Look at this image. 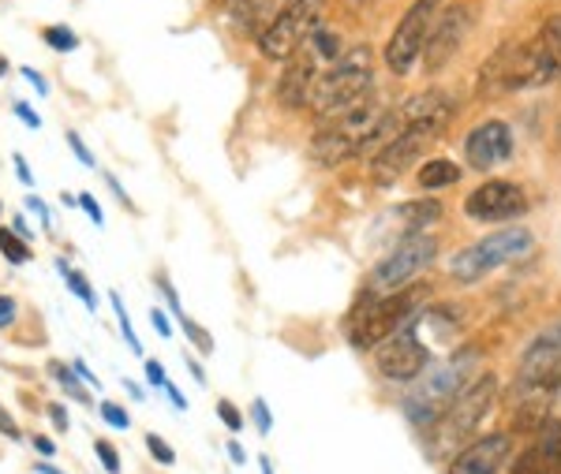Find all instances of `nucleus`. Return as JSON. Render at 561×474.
<instances>
[{
  "label": "nucleus",
  "instance_id": "nucleus-20",
  "mask_svg": "<svg viewBox=\"0 0 561 474\" xmlns=\"http://www.w3.org/2000/svg\"><path fill=\"white\" fill-rule=\"evenodd\" d=\"M415 180H420V187H427V190L454 187L460 180V165L449 158H434V161H427V165H420V176Z\"/></svg>",
  "mask_w": 561,
  "mask_h": 474
},
{
  "label": "nucleus",
  "instance_id": "nucleus-7",
  "mask_svg": "<svg viewBox=\"0 0 561 474\" xmlns=\"http://www.w3.org/2000/svg\"><path fill=\"white\" fill-rule=\"evenodd\" d=\"M382 113H386V108H378L367 97V102H359L356 108H348V113L322 120V127L314 131L311 146H307L311 161H314V165H322V169H337L341 161H352V158H356V146L367 139V131L378 124V116H382Z\"/></svg>",
  "mask_w": 561,
  "mask_h": 474
},
{
  "label": "nucleus",
  "instance_id": "nucleus-44",
  "mask_svg": "<svg viewBox=\"0 0 561 474\" xmlns=\"http://www.w3.org/2000/svg\"><path fill=\"white\" fill-rule=\"evenodd\" d=\"M76 373H79V381H83V385H90V389H102V385H98V378H94V373H90V367H87L83 359H76Z\"/></svg>",
  "mask_w": 561,
  "mask_h": 474
},
{
  "label": "nucleus",
  "instance_id": "nucleus-48",
  "mask_svg": "<svg viewBox=\"0 0 561 474\" xmlns=\"http://www.w3.org/2000/svg\"><path fill=\"white\" fill-rule=\"evenodd\" d=\"M12 232L20 235V240H31V235H34L31 228H26V221H23V217H15V221H12Z\"/></svg>",
  "mask_w": 561,
  "mask_h": 474
},
{
  "label": "nucleus",
  "instance_id": "nucleus-32",
  "mask_svg": "<svg viewBox=\"0 0 561 474\" xmlns=\"http://www.w3.org/2000/svg\"><path fill=\"white\" fill-rule=\"evenodd\" d=\"M76 198H79V209H83L90 221H94L98 228H105V213H102V206H98V198L94 195H76Z\"/></svg>",
  "mask_w": 561,
  "mask_h": 474
},
{
  "label": "nucleus",
  "instance_id": "nucleus-43",
  "mask_svg": "<svg viewBox=\"0 0 561 474\" xmlns=\"http://www.w3.org/2000/svg\"><path fill=\"white\" fill-rule=\"evenodd\" d=\"M49 418H53V426H57L60 433H68V412H65V407L53 404V407H49Z\"/></svg>",
  "mask_w": 561,
  "mask_h": 474
},
{
  "label": "nucleus",
  "instance_id": "nucleus-52",
  "mask_svg": "<svg viewBox=\"0 0 561 474\" xmlns=\"http://www.w3.org/2000/svg\"><path fill=\"white\" fill-rule=\"evenodd\" d=\"M124 385H128V392H131V396H135V400H142V389H139V385H135V381H124Z\"/></svg>",
  "mask_w": 561,
  "mask_h": 474
},
{
  "label": "nucleus",
  "instance_id": "nucleus-25",
  "mask_svg": "<svg viewBox=\"0 0 561 474\" xmlns=\"http://www.w3.org/2000/svg\"><path fill=\"white\" fill-rule=\"evenodd\" d=\"M49 373L53 378H60V385H65L71 396L79 400V404H90V392L83 389V381H79V373L76 370H68V367H60V362H49Z\"/></svg>",
  "mask_w": 561,
  "mask_h": 474
},
{
  "label": "nucleus",
  "instance_id": "nucleus-3",
  "mask_svg": "<svg viewBox=\"0 0 561 474\" xmlns=\"http://www.w3.org/2000/svg\"><path fill=\"white\" fill-rule=\"evenodd\" d=\"M375 94V71H370V49L359 45V49L341 53L337 60L319 76V83L311 90V108L319 120H330V116H341L348 108H356L359 102Z\"/></svg>",
  "mask_w": 561,
  "mask_h": 474
},
{
  "label": "nucleus",
  "instance_id": "nucleus-33",
  "mask_svg": "<svg viewBox=\"0 0 561 474\" xmlns=\"http://www.w3.org/2000/svg\"><path fill=\"white\" fill-rule=\"evenodd\" d=\"M147 381H150V389H158V392H165V389H169L165 367H161L158 359H147Z\"/></svg>",
  "mask_w": 561,
  "mask_h": 474
},
{
  "label": "nucleus",
  "instance_id": "nucleus-10",
  "mask_svg": "<svg viewBox=\"0 0 561 474\" xmlns=\"http://www.w3.org/2000/svg\"><path fill=\"white\" fill-rule=\"evenodd\" d=\"M438 4L442 0H415L409 12L401 15V23L393 26L386 42V68L393 76H412L423 60V49H427V38H431V26L438 20Z\"/></svg>",
  "mask_w": 561,
  "mask_h": 474
},
{
  "label": "nucleus",
  "instance_id": "nucleus-22",
  "mask_svg": "<svg viewBox=\"0 0 561 474\" xmlns=\"http://www.w3.org/2000/svg\"><path fill=\"white\" fill-rule=\"evenodd\" d=\"M57 273H60V277H65V285L71 288V296H79V303L90 307V310L98 307V296H94V288L87 285V277H83V273H76V269H71L65 258H57Z\"/></svg>",
  "mask_w": 561,
  "mask_h": 474
},
{
  "label": "nucleus",
  "instance_id": "nucleus-28",
  "mask_svg": "<svg viewBox=\"0 0 561 474\" xmlns=\"http://www.w3.org/2000/svg\"><path fill=\"white\" fill-rule=\"evenodd\" d=\"M113 310H116V322H121V333H124V340H128V348H131L135 355H142V348H139V336H135V330H131L128 307H124V299L116 296V291H113Z\"/></svg>",
  "mask_w": 561,
  "mask_h": 474
},
{
  "label": "nucleus",
  "instance_id": "nucleus-47",
  "mask_svg": "<svg viewBox=\"0 0 561 474\" xmlns=\"http://www.w3.org/2000/svg\"><path fill=\"white\" fill-rule=\"evenodd\" d=\"M26 206H31V209H34V213H38V217H42V224H49V209H45V203H42V198H38V195H31V198H26Z\"/></svg>",
  "mask_w": 561,
  "mask_h": 474
},
{
  "label": "nucleus",
  "instance_id": "nucleus-39",
  "mask_svg": "<svg viewBox=\"0 0 561 474\" xmlns=\"http://www.w3.org/2000/svg\"><path fill=\"white\" fill-rule=\"evenodd\" d=\"M158 288L165 291V299H169V310H173L176 317L184 314V310H180V296H176V291H173V285H169V277H161V273H158Z\"/></svg>",
  "mask_w": 561,
  "mask_h": 474
},
{
  "label": "nucleus",
  "instance_id": "nucleus-53",
  "mask_svg": "<svg viewBox=\"0 0 561 474\" xmlns=\"http://www.w3.org/2000/svg\"><path fill=\"white\" fill-rule=\"evenodd\" d=\"M259 463H262V474H274V463H270L266 455H259Z\"/></svg>",
  "mask_w": 561,
  "mask_h": 474
},
{
  "label": "nucleus",
  "instance_id": "nucleus-35",
  "mask_svg": "<svg viewBox=\"0 0 561 474\" xmlns=\"http://www.w3.org/2000/svg\"><path fill=\"white\" fill-rule=\"evenodd\" d=\"M68 146H71V153H76V161H79V165L94 169V153L87 150V146H83V139H79L76 131H68Z\"/></svg>",
  "mask_w": 561,
  "mask_h": 474
},
{
  "label": "nucleus",
  "instance_id": "nucleus-15",
  "mask_svg": "<svg viewBox=\"0 0 561 474\" xmlns=\"http://www.w3.org/2000/svg\"><path fill=\"white\" fill-rule=\"evenodd\" d=\"M513 467V437L486 433L476 437L449 460L446 474H510Z\"/></svg>",
  "mask_w": 561,
  "mask_h": 474
},
{
  "label": "nucleus",
  "instance_id": "nucleus-29",
  "mask_svg": "<svg viewBox=\"0 0 561 474\" xmlns=\"http://www.w3.org/2000/svg\"><path fill=\"white\" fill-rule=\"evenodd\" d=\"M98 412H102V418H105L108 426H113V430H128V426H131V415L124 412L121 404H113V400H105V404L98 407Z\"/></svg>",
  "mask_w": 561,
  "mask_h": 474
},
{
  "label": "nucleus",
  "instance_id": "nucleus-37",
  "mask_svg": "<svg viewBox=\"0 0 561 474\" xmlns=\"http://www.w3.org/2000/svg\"><path fill=\"white\" fill-rule=\"evenodd\" d=\"M0 433H4L8 441H23V430H20V423H15V418L8 415L4 407H0Z\"/></svg>",
  "mask_w": 561,
  "mask_h": 474
},
{
  "label": "nucleus",
  "instance_id": "nucleus-24",
  "mask_svg": "<svg viewBox=\"0 0 561 474\" xmlns=\"http://www.w3.org/2000/svg\"><path fill=\"white\" fill-rule=\"evenodd\" d=\"M42 42L57 53H76L79 49V34L71 26H45L42 31Z\"/></svg>",
  "mask_w": 561,
  "mask_h": 474
},
{
  "label": "nucleus",
  "instance_id": "nucleus-40",
  "mask_svg": "<svg viewBox=\"0 0 561 474\" xmlns=\"http://www.w3.org/2000/svg\"><path fill=\"white\" fill-rule=\"evenodd\" d=\"M15 113H20V120H23L26 127H31V131H38V127H42V116H38V113H34V108H31V105L15 102Z\"/></svg>",
  "mask_w": 561,
  "mask_h": 474
},
{
  "label": "nucleus",
  "instance_id": "nucleus-9",
  "mask_svg": "<svg viewBox=\"0 0 561 474\" xmlns=\"http://www.w3.org/2000/svg\"><path fill=\"white\" fill-rule=\"evenodd\" d=\"M325 0H288L285 8L266 23V31L259 34L255 45L262 53V60H293L304 49L307 38L322 26Z\"/></svg>",
  "mask_w": 561,
  "mask_h": 474
},
{
  "label": "nucleus",
  "instance_id": "nucleus-1",
  "mask_svg": "<svg viewBox=\"0 0 561 474\" xmlns=\"http://www.w3.org/2000/svg\"><path fill=\"white\" fill-rule=\"evenodd\" d=\"M561 76V15H547L528 42L502 45L479 71V94L497 97L513 90H536Z\"/></svg>",
  "mask_w": 561,
  "mask_h": 474
},
{
  "label": "nucleus",
  "instance_id": "nucleus-4",
  "mask_svg": "<svg viewBox=\"0 0 561 474\" xmlns=\"http://www.w3.org/2000/svg\"><path fill=\"white\" fill-rule=\"evenodd\" d=\"M479 359H483V355L476 348H460L449 355L442 367L427 370V378H423L412 396L404 400V412H409L412 423L431 430V426L438 423V415L479 378Z\"/></svg>",
  "mask_w": 561,
  "mask_h": 474
},
{
  "label": "nucleus",
  "instance_id": "nucleus-31",
  "mask_svg": "<svg viewBox=\"0 0 561 474\" xmlns=\"http://www.w3.org/2000/svg\"><path fill=\"white\" fill-rule=\"evenodd\" d=\"M94 452H98V460H102V467L108 474H121V452L113 449L108 441H94Z\"/></svg>",
  "mask_w": 561,
  "mask_h": 474
},
{
  "label": "nucleus",
  "instance_id": "nucleus-34",
  "mask_svg": "<svg viewBox=\"0 0 561 474\" xmlns=\"http://www.w3.org/2000/svg\"><path fill=\"white\" fill-rule=\"evenodd\" d=\"M15 317H20V303L12 296H0V330L15 325Z\"/></svg>",
  "mask_w": 561,
  "mask_h": 474
},
{
  "label": "nucleus",
  "instance_id": "nucleus-2",
  "mask_svg": "<svg viewBox=\"0 0 561 474\" xmlns=\"http://www.w3.org/2000/svg\"><path fill=\"white\" fill-rule=\"evenodd\" d=\"M558 385H561V322L547 325L520 355L517 378H513L517 430H539V423H547L550 400L558 396Z\"/></svg>",
  "mask_w": 561,
  "mask_h": 474
},
{
  "label": "nucleus",
  "instance_id": "nucleus-49",
  "mask_svg": "<svg viewBox=\"0 0 561 474\" xmlns=\"http://www.w3.org/2000/svg\"><path fill=\"white\" fill-rule=\"evenodd\" d=\"M229 460H232V463H243V449H240V441H229Z\"/></svg>",
  "mask_w": 561,
  "mask_h": 474
},
{
  "label": "nucleus",
  "instance_id": "nucleus-26",
  "mask_svg": "<svg viewBox=\"0 0 561 474\" xmlns=\"http://www.w3.org/2000/svg\"><path fill=\"white\" fill-rule=\"evenodd\" d=\"M180 330H184V336H187V340H192L195 348L203 351V355H214V336L206 333L198 322H192V317H187V314H180Z\"/></svg>",
  "mask_w": 561,
  "mask_h": 474
},
{
  "label": "nucleus",
  "instance_id": "nucleus-41",
  "mask_svg": "<svg viewBox=\"0 0 561 474\" xmlns=\"http://www.w3.org/2000/svg\"><path fill=\"white\" fill-rule=\"evenodd\" d=\"M23 79H26V83H31L34 90H38V94H49V83H45V76H42V71L23 68Z\"/></svg>",
  "mask_w": 561,
  "mask_h": 474
},
{
  "label": "nucleus",
  "instance_id": "nucleus-21",
  "mask_svg": "<svg viewBox=\"0 0 561 474\" xmlns=\"http://www.w3.org/2000/svg\"><path fill=\"white\" fill-rule=\"evenodd\" d=\"M397 217L409 224V232H427V224H434L442 217V203L434 198H420V203H401L397 206Z\"/></svg>",
  "mask_w": 561,
  "mask_h": 474
},
{
  "label": "nucleus",
  "instance_id": "nucleus-30",
  "mask_svg": "<svg viewBox=\"0 0 561 474\" xmlns=\"http://www.w3.org/2000/svg\"><path fill=\"white\" fill-rule=\"evenodd\" d=\"M217 415H221V423L229 426L232 433L243 430V415H240V407L232 404V400H217Z\"/></svg>",
  "mask_w": 561,
  "mask_h": 474
},
{
  "label": "nucleus",
  "instance_id": "nucleus-54",
  "mask_svg": "<svg viewBox=\"0 0 561 474\" xmlns=\"http://www.w3.org/2000/svg\"><path fill=\"white\" fill-rule=\"evenodd\" d=\"M4 71H8V60H4V57H0V76H4Z\"/></svg>",
  "mask_w": 561,
  "mask_h": 474
},
{
  "label": "nucleus",
  "instance_id": "nucleus-12",
  "mask_svg": "<svg viewBox=\"0 0 561 474\" xmlns=\"http://www.w3.org/2000/svg\"><path fill=\"white\" fill-rule=\"evenodd\" d=\"M434 258H438V240L431 232H409L378 262V269L370 273V285L382 291H397L401 285H409L412 277H420Z\"/></svg>",
  "mask_w": 561,
  "mask_h": 474
},
{
  "label": "nucleus",
  "instance_id": "nucleus-46",
  "mask_svg": "<svg viewBox=\"0 0 561 474\" xmlns=\"http://www.w3.org/2000/svg\"><path fill=\"white\" fill-rule=\"evenodd\" d=\"M12 161H15V172H20V180H23V184H26V187H34V172H31V169H26V161L20 158V153H15V158H12Z\"/></svg>",
  "mask_w": 561,
  "mask_h": 474
},
{
  "label": "nucleus",
  "instance_id": "nucleus-16",
  "mask_svg": "<svg viewBox=\"0 0 561 474\" xmlns=\"http://www.w3.org/2000/svg\"><path fill=\"white\" fill-rule=\"evenodd\" d=\"M325 68H330V63H322L304 45V49L296 53L293 60H285V71H280L277 90H274L277 105L288 108V113H300V108H307V102H311V90H314V83H319V76H322Z\"/></svg>",
  "mask_w": 561,
  "mask_h": 474
},
{
  "label": "nucleus",
  "instance_id": "nucleus-19",
  "mask_svg": "<svg viewBox=\"0 0 561 474\" xmlns=\"http://www.w3.org/2000/svg\"><path fill=\"white\" fill-rule=\"evenodd\" d=\"M288 0H232L229 4V26L243 38H259L266 23L285 8Z\"/></svg>",
  "mask_w": 561,
  "mask_h": 474
},
{
  "label": "nucleus",
  "instance_id": "nucleus-27",
  "mask_svg": "<svg viewBox=\"0 0 561 474\" xmlns=\"http://www.w3.org/2000/svg\"><path fill=\"white\" fill-rule=\"evenodd\" d=\"M147 452L161 463V467H173L176 463V449L161 433H147Z\"/></svg>",
  "mask_w": 561,
  "mask_h": 474
},
{
  "label": "nucleus",
  "instance_id": "nucleus-17",
  "mask_svg": "<svg viewBox=\"0 0 561 474\" xmlns=\"http://www.w3.org/2000/svg\"><path fill=\"white\" fill-rule=\"evenodd\" d=\"M465 158L476 172H491L513 158V131L502 120H486L468 131L465 139Z\"/></svg>",
  "mask_w": 561,
  "mask_h": 474
},
{
  "label": "nucleus",
  "instance_id": "nucleus-23",
  "mask_svg": "<svg viewBox=\"0 0 561 474\" xmlns=\"http://www.w3.org/2000/svg\"><path fill=\"white\" fill-rule=\"evenodd\" d=\"M0 254H4L12 266H23V262H31V247H26V240H20L12 228H0Z\"/></svg>",
  "mask_w": 561,
  "mask_h": 474
},
{
  "label": "nucleus",
  "instance_id": "nucleus-5",
  "mask_svg": "<svg viewBox=\"0 0 561 474\" xmlns=\"http://www.w3.org/2000/svg\"><path fill=\"white\" fill-rule=\"evenodd\" d=\"M497 400V378L494 373H479V378L468 385L446 412L438 415V423L427 430V441H431V452L434 455H449V452H460L468 441H476L479 426L486 423Z\"/></svg>",
  "mask_w": 561,
  "mask_h": 474
},
{
  "label": "nucleus",
  "instance_id": "nucleus-42",
  "mask_svg": "<svg viewBox=\"0 0 561 474\" xmlns=\"http://www.w3.org/2000/svg\"><path fill=\"white\" fill-rule=\"evenodd\" d=\"M31 449L38 455H45V460H49V455H57V444H53L49 437H31Z\"/></svg>",
  "mask_w": 561,
  "mask_h": 474
},
{
  "label": "nucleus",
  "instance_id": "nucleus-8",
  "mask_svg": "<svg viewBox=\"0 0 561 474\" xmlns=\"http://www.w3.org/2000/svg\"><path fill=\"white\" fill-rule=\"evenodd\" d=\"M531 247H536V235H531L528 228H502V232L483 235L472 247L457 251L454 262H449V277H454L457 285H476L486 273L510 266L513 258L528 254Z\"/></svg>",
  "mask_w": 561,
  "mask_h": 474
},
{
  "label": "nucleus",
  "instance_id": "nucleus-51",
  "mask_svg": "<svg viewBox=\"0 0 561 474\" xmlns=\"http://www.w3.org/2000/svg\"><path fill=\"white\" fill-rule=\"evenodd\" d=\"M38 474H65V471H57V467H49V463H38V467H34Z\"/></svg>",
  "mask_w": 561,
  "mask_h": 474
},
{
  "label": "nucleus",
  "instance_id": "nucleus-45",
  "mask_svg": "<svg viewBox=\"0 0 561 474\" xmlns=\"http://www.w3.org/2000/svg\"><path fill=\"white\" fill-rule=\"evenodd\" d=\"M165 396H169V400H173V407H176V412H187V396H184V392H180V389L173 385V381H169Z\"/></svg>",
  "mask_w": 561,
  "mask_h": 474
},
{
  "label": "nucleus",
  "instance_id": "nucleus-11",
  "mask_svg": "<svg viewBox=\"0 0 561 474\" xmlns=\"http://www.w3.org/2000/svg\"><path fill=\"white\" fill-rule=\"evenodd\" d=\"M442 131H446V124H412V127H404L393 142H386L382 150L370 158V180H375L378 187H393L397 180H401L404 172L420 161V153L427 150V146L438 139Z\"/></svg>",
  "mask_w": 561,
  "mask_h": 474
},
{
  "label": "nucleus",
  "instance_id": "nucleus-55",
  "mask_svg": "<svg viewBox=\"0 0 561 474\" xmlns=\"http://www.w3.org/2000/svg\"><path fill=\"white\" fill-rule=\"evenodd\" d=\"M554 135H558V146H561V120H558V127H554Z\"/></svg>",
  "mask_w": 561,
  "mask_h": 474
},
{
  "label": "nucleus",
  "instance_id": "nucleus-38",
  "mask_svg": "<svg viewBox=\"0 0 561 474\" xmlns=\"http://www.w3.org/2000/svg\"><path fill=\"white\" fill-rule=\"evenodd\" d=\"M150 322H153V330H158V336H173V325H169V314L165 310H150Z\"/></svg>",
  "mask_w": 561,
  "mask_h": 474
},
{
  "label": "nucleus",
  "instance_id": "nucleus-50",
  "mask_svg": "<svg viewBox=\"0 0 561 474\" xmlns=\"http://www.w3.org/2000/svg\"><path fill=\"white\" fill-rule=\"evenodd\" d=\"M187 370L195 373V381H198V385H206V373H203V367H198V362H192V359H187Z\"/></svg>",
  "mask_w": 561,
  "mask_h": 474
},
{
  "label": "nucleus",
  "instance_id": "nucleus-18",
  "mask_svg": "<svg viewBox=\"0 0 561 474\" xmlns=\"http://www.w3.org/2000/svg\"><path fill=\"white\" fill-rule=\"evenodd\" d=\"M510 474H561V423L547 418L539 441L513 463Z\"/></svg>",
  "mask_w": 561,
  "mask_h": 474
},
{
  "label": "nucleus",
  "instance_id": "nucleus-14",
  "mask_svg": "<svg viewBox=\"0 0 561 474\" xmlns=\"http://www.w3.org/2000/svg\"><path fill=\"white\" fill-rule=\"evenodd\" d=\"M528 195H524L520 184H510V180H486L479 184L472 195L465 198V213L472 221L483 224H502V221H517V217L528 213Z\"/></svg>",
  "mask_w": 561,
  "mask_h": 474
},
{
  "label": "nucleus",
  "instance_id": "nucleus-6",
  "mask_svg": "<svg viewBox=\"0 0 561 474\" xmlns=\"http://www.w3.org/2000/svg\"><path fill=\"white\" fill-rule=\"evenodd\" d=\"M423 296H427V288H401V291H389V296L364 291V299H359L356 310H352V317H348L352 348L375 351L386 336H393L415 314V310L423 307Z\"/></svg>",
  "mask_w": 561,
  "mask_h": 474
},
{
  "label": "nucleus",
  "instance_id": "nucleus-56",
  "mask_svg": "<svg viewBox=\"0 0 561 474\" xmlns=\"http://www.w3.org/2000/svg\"><path fill=\"white\" fill-rule=\"evenodd\" d=\"M221 4H232V0H221Z\"/></svg>",
  "mask_w": 561,
  "mask_h": 474
},
{
  "label": "nucleus",
  "instance_id": "nucleus-36",
  "mask_svg": "<svg viewBox=\"0 0 561 474\" xmlns=\"http://www.w3.org/2000/svg\"><path fill=\"white\" fill-rule=\"evenodd\" d=\"M251 415H255V423H259V433L266 437V433H270V426H274V415H270L266 400H255V404H251Z\"/></svg>",
  "mask_w": 561,
  "mask_h": 474
},
{
  "label": "nucleus",
  "instance_id": "nucleus-13",
  "mask_svg": "<svg viewBox=\"0 0 561 474\" xmlns=\"http://www.w3.org/2000/svg\"><path fill=\"white\" fill-rule=\"evenodd\" d=\"M476 26V15L468 4H449L446 12L434 20L431 26V38H427V49H423V71H431V76H438L442 68H446L449 60H457V53L465 49L468 34H472Z\"/></svg>",
  "mask_w": 561,
  "mask_h": 474
}]
</instances>
